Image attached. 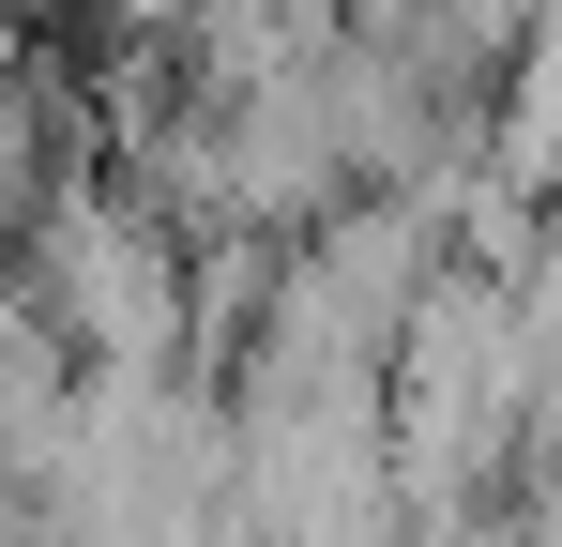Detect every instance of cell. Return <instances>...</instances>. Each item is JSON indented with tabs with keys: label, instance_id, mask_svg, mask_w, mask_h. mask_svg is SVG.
<instances>
[{
	"label": "cell",
	"instance_id": "6da1fadb",
	"mask_svg": "<svg viewBox=\"0 0 562 547\" xmlns=\"http://www.w3.org/2000/svg\"><path fill=\"white\" fill-rule=\"evenodd\" d=\"M31 304L77 335L92 380H153L183 350V244H168V213L122 198V182H77L61 213H31Z\"/></svg>",
	"mask_w": 562,
	"mask_h": 547
}]
</instances>
